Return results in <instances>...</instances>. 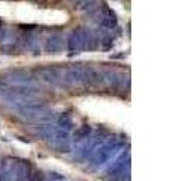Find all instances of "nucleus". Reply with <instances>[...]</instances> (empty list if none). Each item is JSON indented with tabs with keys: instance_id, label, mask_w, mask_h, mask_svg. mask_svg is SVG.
Returning <instances> with one entry per match:
<instances>
[{
	"instance_id": "f257e3e1",
	"label": "nucleus",
	"mask_w": 172,
	"mask_h": 181,
	"mask_svg": "<svg viewBox=\"0 0 172 181\" xmlns=\"http://www.w3.org/2000/svg\"><path fill=\"white\" fill-rule=\"evenodd\" d=\"M62 47H63V39L61 36H53L48 39V42H47V50L48 51H59V50H62Z\"/></svg>"
}]
</instances>
